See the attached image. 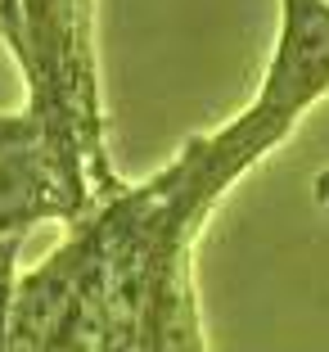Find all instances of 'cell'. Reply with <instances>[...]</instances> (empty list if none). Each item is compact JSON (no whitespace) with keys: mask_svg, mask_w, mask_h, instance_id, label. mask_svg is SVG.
<instances>
[{"mask_svg":"<svg viewBox=\"0 0 329 352\" xmlns=\"http://www.w3.org/2000/svg\"><path fill=\"white\" fill-rule=\"evenodd\" d=\"M95 190L59 158L45 122L32 109L0 113V348L14 302V262L41 221H82Z\"/></svg>","mask_w":329,"mask_h":352,"instance_id":"1","label":"cell"}]
</instances>
